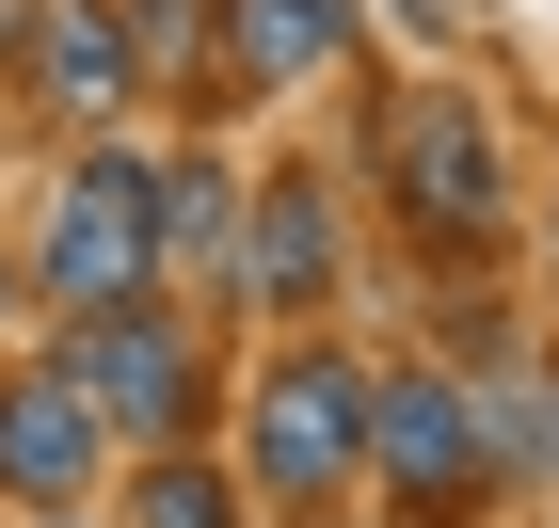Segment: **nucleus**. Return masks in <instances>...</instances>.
Instances as JSON below:
<instances>
[{
	"instance_id": "f257e3e1",
	"label": "nucleus",
	"mask_w": 559,
	"mask_h": 528,
	"mask_svg": "<svg viewBox=\"0 0 559 528\" xmlns=\"http://www.w3.org/2000/svg\"><path fill=\"white\" fill-rule=\"evenodd\" d=\"M368 481H384L400 528H479V496L512 465H496V416H479L464 368H384L368 385Z\"/></svg>"
},
{
	"instance_id": "f03ea898",
	"label": "nucleus",
	"mask_w": 559,
	"mask_h": 528,
	"mask_svg": "<svg viewBox=\"0 0 559 528\" xmlns=\"http://www.w3.org/2000/svg\"><path fill=\"white\" fill-rule=\"evenodd\" d=\"M384 209L416 224L431 257H479V240H496V209H512V161H496V113H479L464 81L384 96Z\"/></svg>"
},
{
	"instance_id": "7ed1b4c3",
	"label": "nucleus",
	"mask_w": 559,
	"mask_h": 528,
	"mask_svg": "<svg viewBox=\"0 0 559 528\" xmlns=\"http://www.w3.org/2000/svg\"><path fill=\"white\" fill-rule=\"evenodd\" d=\"M352 481H368V368L304 337L257 368V496L272 513H336Z\"/></svg>"
},
{
	"instance_id": "20e7f679",
	"label": "nucleus",
	"mask_w": 559,
	"mask_h": 528,
	"mask_svg": "<svg viewBox=\"0 0 559 528\" xmlns=\"http://www.w3.org/2000/svg\"><path fill=\"white\" fill-rule=\"evenodd\" d=\"M48 368H64V385H81L112 433H144V448H176V433H192V400H209V368H192V320H160L144 289H129V305H81Z\"/></svg>"
},
{
	"instance_id": "39448f33",
	"label": "nucleus",
	"mask_w": 559,
	"mask_h": 528,
	"mask_svg": "<svg viewBox=\"0 0 559 528\" xmlns=\"http://www.w3.org/2000/svg\"><path fill=\"white\" fill-rule=\"evenodd\" d=\"M48 305H129L144 272H160V192H144V161H81L64 192H48Z\"/></svg>"
},
{
	"instance_id": "423d86ee",
	"label": "nucleus",
	"mask_w": 559,
	"mask_h": 528,
	"mask_svg": "<svg viewBox=\"0 0 559 528\" xmlns=\"http://www.w3.org/2000/svg\"><path fill=\"white\" fill-rule=\"evenodd\" d=\"M96 465H112V416H96L64 368H0V496H16V513H64Z\"/></svg>"
},
{
	"instance_id": "0eeeda50",
	"label": "nucleus",
	"mask_w": 559,
	"mask_h": 528,
	"mask_svg": "<svg viewBox=\"0 0 559 528\" xmlns=\"http://www.w3.org/2000/svg\"><path fill=\"white\" fill-rule=\"evenodd\" d=\"M33 96H48V113H129V96H144L129 0H33Z\"/></svg>"
},
{
	"instance_id": "6e6552de",
	"label": "nucleus",
	"mask_w": 559,
	"mask_h": 528,
	"mask_svg": "<svg viewBox=\"0 0 559 528\" xmlns=\"http://www.w3.org/2000/svg\"><path fill=\"white\" fill-rule=\"evenodd\" d=\"M352 48V0H224V96H304Z\"/></svg>"
},
{
	"instance_id": "1a4fd4ad",
	"label": "nucleus",
	"mask_w": 559,
	"mask_h": 528,
	"mask_svg": "<svg viewBox=\"0 0 559 528\" xmlns=\"http://www.w3.org/2000/svg\"><path fill=\"white\" fill-rule=\"evenodd\" d=\"M240 289H257V305H336V192H320V176H272L257 192V257H240Z\"/></svg>"
},
{
	"instance_id": "9d476101",
	"label": "nucleus",
	"mask_w": 559,
	"mask_h": 528,
	"mask_svg": "<svg viewBox=\"0 0 559 528\" xmlns=\"http://www.w3.org/2000/svg\"><path fill=\"white\" fill-rule=\"evenodd\" d=\"M479 416H496V465H512V481H544L559 496V352H479Z\"/></svg>"
},
{
	"instance_id": "9b49d317",
	"label": "nucleus",
	"mask_w": 559,
	"mask_h": 528,
	"mask_svg": "<svg viewBox=\"0 0 559 528\" xmlns=\"http://www.w3.org/2000/svg\"><path fill=\"white\" fill-rule=\"evenodd\" d=\"M144 192H160V257H192V272L240 257V176L224 161H176V176H144Z\"/></svg>"
},
{
	"instance_id": "f8f14e48",
	"label": "nucleus",
	"mask_w": 559,
	"mask_h": 528,
	"mask_svg": "<svg viewBox=\"0 0 559 528\" xmlns=\"http://www.w3.org/2000/svg\"><path fill=\"white\" fill-rule=\"evenodd\" d=\"M129 528H240V496H224L192 448H160V465L129 481Z\"/></svg>"
},
{
	"instance_id": "ddd939ff",
	"label": "nucleus",
	"mask_w": 559,
	"mask_h": 528,
	"mask_svg": "<svg viewBox=\"0 0 559 528\" xmlns=\"http://www.w3.org/2000/svg\"><path fill=\"white\" fill-rule=\"evenodd\" d=\"M0 320H16V272H0Z\"/></svg>"
},
{
	"instance_id": "4468645a",
	"label": "nucleus",
	"mask_w": 559,
	"mask_h": 528,
	"mask_svg": "<svg viewBox=\"0 0 559 528\" xmlns=\"http://www.w3.org/2000/svg\"><path fill=\"white\" fill-rule=\"evenodd\" d=\"M544 272H559V257H544Z\"/></svg>"
}]
</instances>
